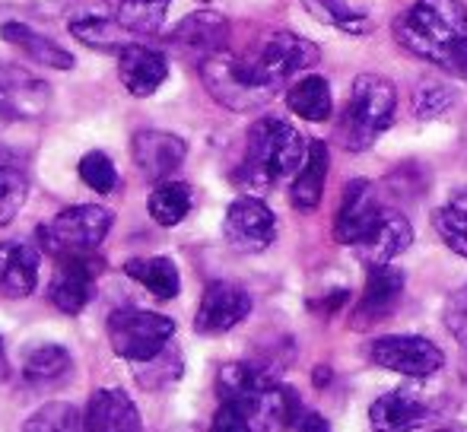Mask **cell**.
Returning <instances> with one entry per match:
<instances>
[{"instance_id": "cell-1", "label": "cell", "mask_w": 467, "mask_h": 432, "mask_svg": "<svg viewBox=\"0 0 467 432\" xmlns=\"http://www.w3.org/2000/svg\"><path fill=\"white\" fill-rule=\"evenodd\" d=\"M394 38L410 55L467 77V10L458 0H417L398 16Z\"/></svg>"}, {"instance_id": "cell-2", "label": "cell", "mask_w": 467, "mask_h": 432, "mask_svg": "<svg viewBox=\"0 0 467 432\" xmlns=\"http://www.w3.org/2000/svg\"><path fill=\"white\" fill-rule=\"evenodd\" d=\"M306 140L293 124L280 121V118H261L248 130L239 185L252 188V191H267L277 181L299 172V166L306 162Z\"/></svg>"}, {"instance_id": "cell-3", "label": "cell", "mask_w": 467, "mask_h": 432, "mask_svg": "<svg viewBox=\"0 0 467 432\" xmlns=\"http://www.w3.org/2000/svg\"><path fill=\"white\" fill-rule=\"evenodd\" d=\"M394 108H398V93H394L391 80L375 74H363L353 80L350 99L340 115V143L350 153L369 149L394 121Z\"/></svg>"}, {"instance_id": "cell-4", "label": "cell", "mask_w": 467, "mask_h": 432, "mask_svg": "<svg viewBox=\"0 0 467 432\" xmlns=\"http://www.w3.org/2000/svg\"><path fill=\"white\" fill-rule=\"evenodd\" d=\"M201 77L207 93L213 96L220 106L233 111H254L277 96V89H271L258 77V70L252 67L248 55H233V51H220V55L207 57L201 64Z\"/></svg>"}, {"instance_id": "cell-5", "label": "cell", "mask_w": 467, "mask_h": 432, "mask_svg": "<svg viewBox=\"0 0 467 432\" xmlns=\"http://www.w3.org/2000/svg\"><path fill=\"white\" fill-rule=\"evenodd\" d=\"M115 213L99 204H77L61 211L51 222L38 226V245L51 258H67V254H89L109 235Z\"/></svg>"}, {"instance_id": "cell-6", "label": "cell", "mask_w": 467, "mask_h": 432, "mask_svg": "<svg viewBox=\"0 0 467 432\" xmlns=\"http://www.w3.org/2000/svg\"><path fill=\"white\" fill-rule=\"evenodd\" d=\"M175 337V322L166 315L143 309H118L109 315L111 350L128 363H153L166 353L169 340Z\"/></svg>"}, {"instance_id": "cell-7", "label": "cell", "mask_w": 467, "mask_h": 432, "mask_svg": "<svg viewBox=\"0 0 467 432\" xmlns=\"http://www.w3.org/2000/svg\"><path fill=\"white\" fill-rule=\"evenodd\" d=\"M318 57H321L318 45L296 36V32L283 29V32H271V36L261 38V45L248 55V61H252V67L258 70L261 80L280 93V89L286 87L289 77L315 67Z\"/></svg>"}, {"instance_id": "cell-8", "label": "cell", "mask_w": 467, "mask_h": 432, "mask_svg": "<svg viewBox=\"0 0 467 432\" xmlns=\"http://www.w3.org/2000/svg\"><path fill=\"white\" fill-rule=\"evenodd\" d=\"M369 356L375 365L398 375L426 378L445 365V356L432 340L413 337V334H391V337H379L369 346Z\"/></svg>"}, {"instance_id": "cell-9", "label": "cell", "mask_w": 467, "mask_h": 432, "mask_svg": "<svg viewBox=\"0 0 467 432\" xmlns=\"http://www.w3.org/2000/svg\"><path fill=\"white\" fill-rule=\"evenodd\" d=\"M99 271H102V258L96 252L57 258L55 277L48 283L51 305L57 312H64V315H80L89 305V299H93Z\"/></svg>"}, {"instance_id": "cell-10", "label": "cell", "mask_w": 467, "mask_h": 432, "mask_svg": "<svg viewBox=\"0 0 467 432\" xmlns=\"http://www.w3.org/2000/svg\"><path fill=\"white\" fill-rule=\"evenodd\" d=\"M223 235L242 254H258L277 235V216L261 198H239L223 216Z\"/></svg>"}, {"instance_id": "cell-11", "label": "cell", "mask_w": 467, "mask_h": 432, "mask_svg": "<svg viewBox=\"0 0 467 432\" xmlns=\"http://www.w3.org/2000/svg\"><path fill=\"white\" fill-rule=\"evenodd\" d=\"M51 102V89L36 74L13 64H0V121L38 118Z\"/></svg>"}, {"instance_id": "cell-12", "label": "cell", "mask_w": 467, "mask_h": 432, "mask_svg": "<svg viewBox=\"0 0 467 432\" xmlns=\"http://www.w3.org/2000/svg\"><path fill=\"white\" fill-rule=\"evenodd\" d=\"M248 312H252V296H248L242 286L216 280V283H210L207 290H203V299L194 315V327H197V334L216 337V334H226L239 322H245Z\"/></svg>"}, {"instance_id": "cell-13", "label": "cell", "mask_w": 467, "mask_h": 432, "mask_svg": "<svg viewBox=\"0 0 467 432\" xmlns=\"http://www.w3.org/2000/svg\"><path fill=\"white\" fill-rule=\"evenodd\" d=\"M242 414L252 420L254 432H283L299 427V395L289 385L267 382L261 391H254L245 404H235Z\"/></svg>"}, {"instance_id": "cell-14", "label": "cell", "mask_w": 467, "mask_h": 432, "mask_svg": "<svg viewBox=\"0 0 467 432\" xmlns=\"http://www.w3.org/2000/svg\"><path fill=\"white\" fill-rule=\"evenodd\" d=\"M381 213L385 211L379 207V198H375L369 181H350L337 207V216H334V239L340 245H359L375 229V222L381 220Z\"/></svg>"}, {"instance_id": "cell-15", "label": "cell", "mask_w": 467, "mask_h": 432, "mask_svg": "<svg viewBox=\"0 0 467 432\" xmlns=\"http://www.w3.org/2000/svg\"><path fill=\"white\" fill-rule=\"evenodd\" d=\"M130 153H134L137 169L150 181H169L185 162L188 147L182 137L169 134V130H137L130 140Z\"/></svg>"}, {"instance_id": "cell-16", "label": "cell", "mask_w": 467, "mask_h": 432, "mask_svg": "<svg viewBox=\"0 0 467 432\" xmlns=\"http://www.w3.org/2000/svg\"><path fill=\"white\" fill-rule=\"evenodd\" d=\"M169 42H172L179 51H185V55L197 57V61L203 64L207 57L226 51L229 19L223 16V13H213V10H197L169 32Z\"/></svg>"}, {"instance_id": "cell-17", "label": "cell", "mask_w": 467, "mask_h": 432, "mask_svg": "<svg viewBox=\"0 0 467 432\" xmlns=\"http://www.w3.org/2000/svg\"><path fill=\"white\" fill-rule=\"evenodd\" d=\"M118 77H121L124 89L137 99H147L166 83L169 61L162 51L147 48V45L130 42L128 48L118 51Z\"/></svg>"}, {"instance_id": "cell-18", "label": "cell", "mask_w": 467, "mask_h": 432, "mask_svg": "<svg viewBox=\"0 0 467 432\" xmlns=\"http://www.w3.org/2000/svg\"><path fill=\"white\" fill-rule=\"evenodd\" d=\"M432 417L423 395L410 388H394L381 395L369 410V423L375 432H413Z\"/></svg>"}, {"instance_id": "cell-19", "label": "cell", "mask_w": 467, "mask_h": 432, "mask_svg": "<svg viewBox=\"0 0 467 432\" xmlns=\"http://www.w3.org/2000/svg\"><path fill=\"white\" fill-rule=\"evenodd\" d=\"M83 432H140V414L128 391L99 388L83 410Z\"/></svg>"}, {"instance_id": "cell-20", "label": "cell", "mask_w": 467, "mask_h": 432, "mask_svg": "<svg viewBox=\"0 0 467 432\" xmlns=\"http://www.w3.org/2000/svg\"><path fill=\"white\" fill-rule=\"evenodd\" d=\"M400 293H404V273L391 264L369 267V277H366L363 299L357 305V315H353V327H372L381 322L385 315H391V309L398 305Z\"/></svg>"}, {"instance_id": "cell-21", "label": "cell", "mask_w": 467, "mask_h": 432, "mask_svg": "<svg viewBox=\"0 0 467 432\" xmlns=\"http://www.w3.org/2000/svg\"><path fill=\"white\" fill-rule=\"evenodd\" d=\"M42 254L26 242H4L0 245V296L26 299L38 286Z\"/></svg>"}, {"instance_id": "cell-22", "label": "cell", "mask_w": 467, "mask_h": 432, "mask_svg": "<svg viewBox=\"0 0 467 432\" xmlns=\"http://www.w3.org/2000/svg\"><path fill=\"white\" fill-rule=\"evenodd\" d=\"M413 242V229L407 222L404 213L398 211H385L381 220L375 222V229L366 235V242L357 245V254L366 267H381L391 264V258H398L400 252H407Z\"/></svg>"}, {"instance_id": "cell-23", "label": "cell", "mask_w": 467, "mask_h": 432, "mask_svg": "<svg viewBox=\"0 0 467 432\" xmlns=\"http://www.w3.org/2000/svg\"><path fill=\"white\" fill-rule=\"evenodd\" d=\"M327 147L321 140H312L306 149V162L299 166L289 188V201H293L296 211H315L321 204V194H325V179H327Z\"/></svg>"}, {"instance_id": "cell-24", "label": "cell", "mask_w": 467, "mask_h": 432, "mask_svg": "<svg viewBox=\"0 0 467 432\" xmlns=\"http://www.w3.org/2000/svg\"><path fill=\"white\" fill-rule=\"evenodd\" d=\"M0 36H4V42L16 45L23 55H29L32 61L45 64V67H51V70H70L74 67V55H67L61 45L51 42V38H45L42 32L29 29L26 23H4L0 26Z\"/></svg>"}, {"instance_id": "cell-25", "label": "cell", "mask_w": 467, "mask_h": 432, "mask_svg": "<svg viewBox=\"0 0 467 432\" xmlns=\"http://www.w3.org/2000/svg\"><path fill=\"white\" fill-rule=\"evenodd\" d=\"M124 273H128L130 280H137L140 286H147L162 303L175 299L182 290L179 267H175L172 258H162V254H156V258H130L128 264H124Z\"/></svg>"}, {"instance_id": "cell-26", "label": "cell", "mask_w": 467, "mask_h": 432, "mask_svg": "<svg viewBox=\"0 0 467 432\" xmlns=\"http://www.w3.org/2000/svg\"><path fill=\"white\" fill-rule=\"evenodd\" d=\"M26 194H29L26 162L19 159V153H13V149H6L0 143V226L13 222V216L23 207Z\"/></svg>"}, {"instance_id": "cell-27", "label": "cell", "mask_w": 467, "mask_h": 432, "mask_svg": "<svg viewBox=\"0 0 467 432\" xmlns=\"http://www.w3.org/2000/svg\"><path fill=\"white\" fill-rule=\"evenodd\" d=\"M286 106L293 115L306 118V121H327L331 111H334L331 87H327L325 77L308 74L286 93Z\"/></svg>"}, {"instance_id": "cell-28", "label": "cell", "mask_w": 467, "mask_h": 432, "mask_svg": "<svg viewBox=\"0 0 467 432\" xmlns=\"http://www.w3.org/2000/svg\"><path fill=\"white\" fill-rule=\"evenodd\" d=\"M70 365H74V359H70V353L61 344H42L36 350H29V356H26L23 378L32 385H55L67 375Z\"/></svg>"}, {"instance_id": "cell-29", "label": "cell", "mask_w": 467, "mask_h": 432, "mask_svg": "<svg viewBox=\"0 0 467 432\" xmlns=\"http://www.w3.org/2000/svg\"><path fill=\"white\" fill-rule=\"evenodd\" d=\"M191 204H194V198H191V188L185 181H160L156 185V191L150 194V216H153L160 226H179L182 220L191 213Z\"/></svg>"}, {"instance_id": "cell-30", "label": "cell", "mask_w": 467, "mask_h": 432, "mask_svg": "<svg viewBox=\"0 0 467 432\" xmlns=\"http://www.w3.org/2000/svg\"><path fill=\"white\" fill-rule=\"evenodd\" d=\"M70 36L80 38L83 45L96 51H121L128 48V38L130 36L118 19H102V16H80V19H70Z\"/></svg>"}, {"instance_id": "cell-31", "label": "cell", "mask_w": 467, "mask_h": 432, "mask_svg": "<svg viewBox=\"0 0 467 432\" xmlns=\"http://www.w3.org/2000/svg\"><path fill=\"white\" fill-rule=\"evenodd\" d=\"M169 4L172 0H121L115 19L130 36H156L166 23Z\"/></svg>"}, {"instance_id": "cell-32", "label": "cell", "mask_w": 467, "mask_h": 432, "mask_svg": "<svg viewBox=\"0 0 467 432\" xmlns=\"http://www.w3.org/2000/svg\"><path fill=\"white\" fill-rule=\"evenodd\" d=\"M432 226L451 252L467 258V188L432 213Z\"/></svg>"}, {"instance_id": "cell-33", "label": "cell", "mask_w": 467, "mask_h": 432, "mask_svg": "<svg viewBox=\"0 0 467 432\" xmlns=\"http://www.w3.org/2000/svg\"><path fill=\"white\" fill-rule=\"evenodd\" d=\"M308 13H315L318 19H325V23L337 26V29L350 32V36H363V32L372 29L369 16L359 10H353L347 0H306Z\"/></svg>"}, {"instance_id": "cell-34", "label": "cell", "mask_w": 467, "mask_h": 432, "mask_svg": "<svg viewBox=\"0 0 467 432\" xmlns=\"http://www.w3.org/2000/svg\"><path fill=\"white\" fill-rule=\"evenodd\" d=\"M23 432H83L80 410L74 404H45L26 420Z\"/></svg>"}, {"instance_id": "cell-35", "label": "cell", "mask_w": 467, "mask_h": 432, "mask_svg": "<svg viewBox=\"0 0 467 432\" xmlns=\"http://www.w3.org/2000/svg\"><path fill=\"white\" fill-rule=\"evenodd\" d=\"M80 179L87 188H93L96 194H111L118 188V172L115 162L102 153V149H93L80 159Z\"/></svg>"}, {"instance_id": "cell-36", "label": "cell", "mask_w": 467, "mask_h": 432, "mask_svg": "<svg viewBox=\"0 0 467 432\" xmlns=\"http://www.w3.org/2000/svg\"><path fill=\"white\" fill-rule=\"evenodd\" d=\"M451 106H455V89L445 87V83H426V87H420L417 96H413V115L423 118V121L445 115Z\"/></svg>"}, {"instance_id": "cell-37", "label": "cell", "mask_w": 467, "mask_h": 432, "mask_svg": "<svg viewBox=\"0 0 467 432\" xmlns=\"http://www.w3.org/2000/svg\"><path fill=\"white\" fill-rule=\"evenodd\" d=\"M445 327H449L458 344L467 346V286L451 293L449 305H445Z\"/></svg>"}, {"instance_id": "cell-38", "label": "cell", "mask_w": 467, "mask_h": 432, "mask_svg": "<svg viewBox=\"0 0 467 432\" xmlns=\"http://www.w3.org/2000/svg\"><path fill=\"white\" fill-rule=\"evenodd\" d=\"M210 432H254V429H252V420H248L235 404H220L213 423H210Z\"/></svg>"}, {"instance_id": "cell-39", "label": "cell", "mask_w": 467, "mask_h": 432, "mask_svg": "<svg viewBox=\"0 0 467 432\" xmlns=\"http://www.w3.org/2000/svg\"><path fill=\"white\" fill-rule=\"evenodd\" d=\"M299 432H331V427H327V420L321 414H302Z\"/></svg>"}, {"instance_id": "cell-40", "label": "cell", "mask_w": 467, "mask_h": 432, "mask_svg": "<svg viewBox=\"0 0 467 432\" xmlns=\"http://www.w3.org/2000/svg\"><path fill=\"white\" fill-rule=\"evenodd\" d=\"M10 378V359H6V350H4V337H0V382Z\"/></svg>"}, {"instance_id": "cell-41", "label": "cell", "mask_w": 467, "mask_h": 432, "mask_svg": "<svg viewBox=\"0 0 467 432\" xmlns=\"http://www.w3.org/2000/svg\"><path fill=\"white\" fill-rule=\"evenodd\" d=\"M432 432H467V427H462V423H451V427H439Z\"/></svg>"}]
</instances>
